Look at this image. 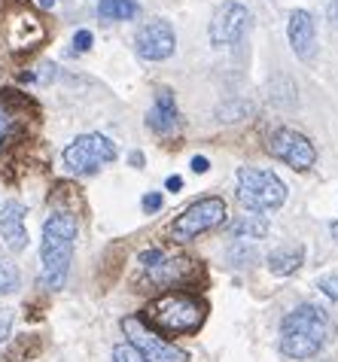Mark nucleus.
I'll list each match as a JSON object with an SVG mask.
<instances>
[{
    "label": "nucleus",
    "instance_id": "obj_1",
    "mask_svg": "<svg viewBox=\"0 0 338 362\" xmlns=\"http://www.w3.org/2000/svg\"><path fill=\"white\" fill-rule=\"evenodd\" d=\"M335 335V326L330 314L320 305H305L293 308L281 323V354L290 359H311L330 344Z\"/></svg>",
    "mask_w": 338,
    "mask_h": 362
},
{
    "label": "nucleus",
    "instance_id": "obj_2",
    "mask_svg": "<svg viewBox=\"0 0 338 362\" xmlns=\"http://www.w3.org/2000/svg\"><path fill=\"white\" fill-rule=\"evenodd\" d=\"M76 240V219L74 214L55 210L43 223V240H40V284L46 289H62L71 271Z\"/></svg>",
    "mask_w": 338,
    "mask_h": 362
},
{
    "label": "nucleus",
    "instance_id": "obj_3",
    "mask_svg": "<svg viewBox=\"0 0 338 362\" xmlns=\"http://www.w3.org/2000/svg\"><path fill=\"white\" fill-rule=\"evenodd\" d=\"M144 314H146L144 323H153L165 335H192L204 323L207 305L189 293H168L156 298Z\"/></svg>",
    "mask_w": 338,
    "mask_h": 362
},
{
    "label": "nucleus",
    "instance_id": "obj_4",
    "mask_svg": "<svg viewBox=\"0 0 338 362\" xmlns=\"http://www.w3.org/2000/svg\"><path fill=\"white\" fill-rule=\"evenodd\" d=\"M0 40L13 55H28L43 46L46 28L43 18L28 0H4L0 6Z\"/></svg>",
    "mask_w": 338,
    "mask_h": 362
},
{
    "label": "nucleus",
    "instance_id": "obj_5",
    "mask_svg": "<svg viewBox=\"0 0 338 362\" xmlns=\"http://www.w3.org/2000/svg\"><path fill=\"white\" fill-rule=\"evenodd\" d=\"M238 201L250 214H268L286 201L284 180L265 168H241L238 170Z\"/></svg>",
    "mask_w": 338,
    "mask_h": 362
},
{
    "label": "nucleus",
    "instance_id": "obj_6",
    "mask_svg": "<svg viewBox=\"0 0 338 362\" xmlns=\"http://www.w3.org/2000/svg\"><path fill=\"white\" fill-rule=\"evenodd\" d=\"M116 144L104 134H79L71 146L64 149V168L76 177L98 174L104 165L116 162Z\"/></svg>",
    "mask_w": 338,
    "mask_h": 362
},
{
    "label": "nucleus",
    "instance_id": "obj_7",
    "mask_svg": "<svg viewBox=\"0 0 338 362\" xmlns=\"http://www.w3.org/2000/svg\"><path fill=\"white\" fill-rule=\"evenodd\" d=\"M226 223V201L223 198H198L195 204H189L180 216L174 219L171 226V238L174 240H195L198 235H204V231H211L216 226Z\"/></svg>",
    "mask_w": 338,
    "mask_h": 362
},
{
    "label": "nucleus",
    "instance_id": "obj_8",
    "mask_svg": "<svg viewBox=\"0 0 338 362\" xmlns=\"http://www.w3.org/2000/svg\"><path fill=\"white\" fill-rule=\"evenodd\" d=\"M122 332H125L128 344L144 356V362H189V356L180 347H174L171 341H165L158 332L146 329V323L141 317H125Z\"/></svg>",
    "mask_w": 338,
    "mask_h": 362
},
{
    "label": "nucleus",
    "instance_id": "obj_9",
    "mask_svg": "<svg viewBox=\"0 0 338 362\" xmlns=\"http://www.w3.org/2000/svg\"><path fill=\"white\" fill-rule=\"evenodd\" d=\"M268 153H272L277 162L290 165L293 170H311L317 162V149L305 134L293 132V128H277V132L268 137Z\"/></svg>",
    "mask_w": 338,
    "mask_h": 362
},
{
    "label": "nucleus",
    "instance_id": "obj_10",
    "mask_svg": "<svg viewBox=\"0 0 338 362\" xmlns=\"http://www.w3.org/2000/svg\"><path fill=\"white\" fill-rule=\"evenodd\" d=\"M250 22H253L250 9H247L244 4L228 0V4H223L214 13V18H211V43L214 46H232V43H238V40L247 34Z\"/></svg>",
    "mask_w": 338,
    "mask_h": 362
},
{
    "label": "nucleus",
    "instance_id": "obj_11",
    "mask_svg": "<svg viewBox=\"0 0 338 362\" xmlns=\"http://www.w3.org/2000/svg\"><path fill=\"white\" fill-rule=\"evenodd\" d=\"M141 265L146 268V274L156 286H183L189 274L198 271V262H189V259H168L162 250H150V253L141 256Z\"/></svg>",
    "mask_w": 338,
    "mask_h": 362
},
{
    "label": "nucleus",
    "instance_id": "obj_12",
    "mask_svg": "<svg viewBox=\"0 0 338 362\" xmlns=\"http://www.w3.org/2000/svg\"><path fill=\"white\" fill-rule=\"evenodd\" d=\"M174 28L162 22V18H153V22H146L141 31H137V40H134V49L137 55L146 58V62H165V58L174 55Z\"/></svg>",
    "mask_w": 338,
    "mask_h": 362
},
{
    "label": "nucleus",
    "instance_id": "obj_13",
    "mask_svg": "<svg viewBox=\"0 0 338 362\" xmlns=\"http://www.w3.org/2000/svg\"><path fill=\"white\" fill-rule=\"evenodd\" d=\"M286 37L299 62H314L317 55V28H314V16L308 9H293L290 22H286Z\"/></svg>",
    "mask_w": 338,
    "mask_h": 362
},
{
    "label": "nucleus",
    "instance_id": "obj_14",
    "mask_svg": "<svg viewBox=\"0 0 338 362\" xmlns=\"http://www.w3.org/2000/svg\"><path fill=\"white\" fill-rule=\"evenodd\" d=\"M146 125H150L158 137H171V134L180 132L183 119H180V110H177L171 88H158L156 92V104H153L150 113H146Z\"/></svg>",
    "mask_w": 338,
    "mask_h": 362
},
{
    "label": "nucleus",
    "instance_id": "obj_15",
    "mask_svg": "<svg viewBox=\"0 0 338 362\" xmlns=\"http://www.w3.org/2000/svg\"><path fill=\"white\" fill-rule=\"evenodd\" d=\"M25 204L22 201H6L0 207V238L6 240V247L13 253H22L28 247V231H25Z\"/></svg>",
    "mask_w": 338,
    "mask_h": 362
},
{
    "label": "nucleus",
    "instance_id": "obj_16",
    "mask_svg": "<svg viewBox=\"0 0 338 362\" xmlns=\"http://www.w3.org/2000/svg\"><path fill=\"white\" fill-rule=\"evenodd\" d=\"M265 262H268V271H272V274L290 277V274H296V271L302 268L305 250H302V247H281V250H274V253L268 256Z\"/></svg>",
    "mask_w": 338,
    "mask_h": 362
},
{
    "label": "nucleus",
    "instance_id": "obj_17",
    "mask_svg": "<svg viewBox=\"0 0 338 362\" xmlns=\"http://www.w3.org/2000/svg\"><path fill=\"white\" fill-rule=\"evenodd\" d=\"M141 13V4L137 0H101L98 4V16L104 22H128Z\"/></svg>",
    "mask_w": 338,
    "mask_h": 362
},
{
    "label": "nucleus",
    "instance_id": "obj_18",
    "mask_svg": "<svg viewBox=\"0 0 338 362\" xmlns=\"http://www.w3.org/2000/svg\"><path fill=\"white\" fill-rule=\"evenodd\" d=\"M228 235L235 240H241V238L260 240L268 235V223H265V216H241V219H235V223H228Z\"/></svg>",
    "mask_w": 338,
    "mask_h": 362
},
{
    "label": "nucleus",
    "instance_id": "obj_19",
    "mask_svg": "<svg viewBox=\"0 0 338 362\" xmlns=\"http://www.w3.org/2000/svg\"><path fill=\"white\" fill-rule=\"evenodd\" d=\"M40 350V341L31 338V335H25V338H18V347H13L6 354V362H25L28 356H34Z\"/></svg>",
    "mask_w": 338,
    "mask_h": 362
},
{
    "label": "nucleus",
    "instance_id": "obj_20",
    "mask_svg": "<svg viewBox=\"0 0 338 362\" xmlns=\"http://www.w3.org/2000/svg\"><path fill=\"white\" fill-rule=\"evenodd\" d=\"M18 289V268L6 259H0V296L6 293H16Z\"/></svg>",
    "mask_w": 338,
    "mask_h": 362
},
{
    "label": "nucleus",
    "instance_id": "obj_21",
    "mask_svg": "<svg viewBox=\"0 0 338 362\" xmlns=\"http://www.w3.org/2000/svg\"><path fill=\"white\" fill-rule=\"evenodd\" d=\"M226 259L232 265H238V268H250L253 262H256V253H253V247H228V253H226Z\"/></svg>",
    "mask_w": 338,
    "mask_h": 362
},
{
    "label": "nucleus",
    "instance_id": "obj_22",
    "mask_svg": "<svg viewBox=\"0 0 338 362\" xmlns=\"http://www.w3.org/2000/svg\"><path fill=\"white\" fill-rule=\"evenodd\" d=\"M113 362H144V356L132 344H119L113 347Z\"/></svg>",
    "mask_w": 338,
    "mask_h": 362
},
{
    "label": "nucleus",
    "instance_id": "obj_23",
    "mask_svg": "<svg viewBox=\"0 0 338 362\" xmlns=\"http://www.w3.org/2000/svg\"><path fill=\"white\" fill-rule=\"evenodd\" d=\"M317 286L323 289V296H326V298L338 301V274H326V277H320V280H317Z\"/></svg>",
    "mask_w": 338,
    "mask_h": 362
},
{
    "label": "nucleus",
    "instance_id": "obj_24",
    "mask_svg": "<svg viewBox=\"0 0 338 362\" xmlns=\"http://www.w3.org/2000/svg\"><path fill=\"white\" fill-rule=\"evenodd\" d=\"M9 332H13V310L0 308V344L9 338Z\"/></svg>",
    "mask_w": 338,
    "mask_h": 362
},
{
    "label": "nucleus",
    "instance_id": "obj_25",
    "mask_svg": "<svg viewBox=\"0 0 338 362\" xmlns=\"http://www.w3.org/2000/svg\"><path fill=\"white\" fill-rule=\"evenodd\" d=\"M74 49H76V52H86V49H92V34H88V31H76L74 34Z\"/></svg>",
    "mask_w": 338,
    "mask_h": 362
},
{
    "label": "nucleus",
    "instance_id": "obj_26",
    "mask_svg": "<svg viewBox=\"0 0 338 362\" xmlns=\"http://www.w3.org/2000/svg\"><path fill=\"white\" fill-rule=\"evenodd\" d=\"M144 210H146V214H156V210H162V192L144 195Z\"/></svg>",
    "mask_w": 338,
    "mask_h": 362
},
{
    "label": "nucleus",
    "instance_id": "obj_27",
    "mask_svg": "<svg viewBox=\"0 0 338 362\" xmlns=\"http://www.w3.org/2000/svg\"><path fill=\"white\" fill-rule=\"evenodd\" d=\"M9 125H13V116H9L6 110H0V146H4V140L9 134Z\"/></svg>",
    "mask_w": 338,
    "mask_h": 362
},
{
    "label": "nucleus",
    "instance_id": "obj_28",
    "mask_svg": "<svg viewBox=\"0 0 338 362\" xmlns=\"http://www.w3.org/2000/svg\"><path fill=\"white\" fill-rule=\"evenodd\" d=\"M326 18H330L332 28H338V0H332V4L326 6Z\"/></svg>",
    "mask_w": 338,
    "mask_h": 362
},
{
    "label": "nucleus",
    "instance_id": "obj_29",
    "mask_svg": "<svg viewBox=\"0 0 338 362\" xmlns=\"http://www.w3.org/2000/svg\"><path fill=\"white\" fill-rule=\"evenodd\" d=\"M207 168H211V165H207L204 156H195L192 158V170H195V174H207Z\"/></svg>",
    "mask_w": 338,
    "mask_h": 362
},
{
    "label": "nucleus",
    "instance_id": "obj_30",
    "mask_svg": "<svg viewBox=\"0 0 338 362\" xmlns=\"http://www.w3.org/2000/svg\"><path fill=\"white\" fill-rule=\"evenodd\" d=\"M144 162H146V158H144V153H137V149L128 156V165H132V168H144Z\"/></svg>",
    "mask_w": 338,
    "mask_h": 362
},
{
    "label": "nucleus",
    "instance_id": "obj_31",
    "mask_svg": "<svg viewBox=\"0 0 338 362\" xmlns=\"http://www.w3.org/2000/svg\"><path fill=\"white\" fill-rule=\"evenodd\" d=\"M180 186H183V183H180V177H168V189H171V192H177Z\"/></svg>",
    "mask_w": 338,
    "mask_h": 362
},
{
    "label": "nucleus",
    "instance_id": "obj_32",
    "mask_svg": "<svg viewBox=\"0 0 338 362\" xmlns=\"http://www.w3.org/2000/svg\"><path fill=\"white\" fill-rule=\"evenodd\" d=\"M52 4H55V0H40V6H43V9H49Z\"/></svg>",
    "mask_w": 338,
    "mask_h": 362
},
{
    "label": "nucleus",
    "instance_id": "obj_33",
    "mask_svg": "<svg viewBox=\"0 0 338 362\" xmlns=\"http://www.w3.org/2000/svg\"><path fill=\"white\" fill-rule=\"evenodd\" d=\"M332 235H335V238H338V223H332Z\"/></svg>",
    "mask_w": 338,
    "mask_h": 362
}]
</instances>
